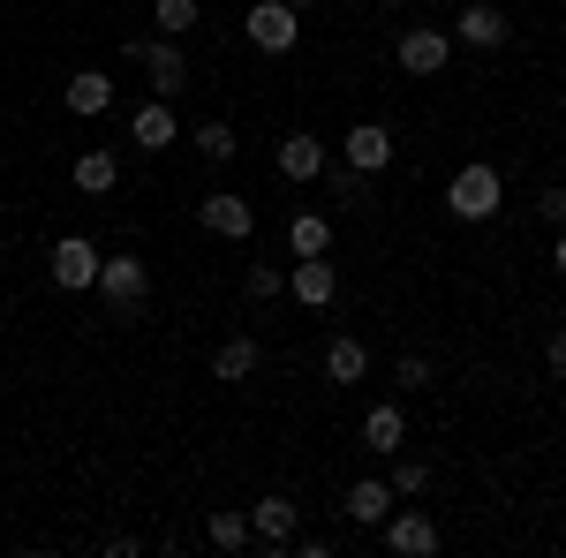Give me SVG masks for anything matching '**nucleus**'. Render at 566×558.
<instances>
[{"label": "nucleus", "mask_w": 566, "mask_h": 558, "mask_svg": "<svg viewBox=\"0 0 566 558\" xmlns=\"http://www.w3.org/2000/svg\"><path fill=\"white\" fill-rule=\"evenodd\" d=\"M189 144H197V159H205V167H234V151H242V136L227 129V122H205Z\"/></svg>", "instance_id": "obj_23"}, {"label": "nucleus", "mask_w": 566, "mask_h": 558, "mask_svg": "<svg viewBox=\"0 0 566 558\" xmlns=\"http://www.w3.org/2000/svg\"><path fill=\"white\" fill-rule=\"evenodd\" d=\"M446 212H453V219H469V227L499 219V212H506V173H499V167H483V159H469V167L446 181Z\"/></svg>", "instance_id": "obj_1"}, {"label": "nucleus", "mask_w": 566, "mask_h": 558, "mask_svg": "<svg viewBox=\"0 0 566 558\" xmlns=\"http://www.w3.org/2000/svg\"><path fill=\"white\" fill-rule=\"evenodd\" d=\"M122 61H144V76H151V98H167L175 106L181 84H189V61H181V39H122Z\"/></svg>", "instance_id": "obj_2"}, {"label": "nucleus", "mask_w": 566, "mask_h": 558, "mask_svg": "<svg viewBox=\"0 0 566 558\" xmlns=\"http://www.w3.org/2000/svg\"><path fill=\"white\" fill-rule=\"evenodd\" d=\"M287 250H295V257H333V219L325 212H295L287 219Z\"/></svg>", "instance_id": "obj_22"}, {"label": "nucleus", "mask_w": 566, "mask_h": 558, "mask_svg": "<svg viewBox=\"0 0 566 558\" xmlns=\"http://www.w3.org/2000/svg\"><path fill=\"white\" fill-rule=\"evenodd\" d=\"M287 295L303 302V309H333V295H340V272L325 257H295V272H287Z\"/></svg>", "instance_id": "obj_14"}, {"label": "nucleus", "mask_w": 566, "mask_h": 558, "mask_svg": "<svg viewBox=\"0 0 566 558\" xmlns=\"http://www.w3.org/2000/svg\"><path fill=\"white\" fill-rule=\"evenodd\" d=\"M392 151H400V144H392L386 122H355V129L340 136V159H348L355 173H386V167H392Z\"/></svg>", "instance_id": "obj_9"}, {"label": "nucleus", "mask_w": 566, "mask_h": 558, "mask_svg": "<svg viewBox=\"0 0 566 558\" xmlns=\"http://www.w3.org/2000/svg\"><path fill=\"white\" fill-rule=\"evenodd\" d=\"M242 295H250V302L287 295V272H280V264H242Z\"/></svg>", "instance_id": "obj_25"}, {"label": "nucleus", "mask_w": 566, "mask_h": 558, "mask_svg": "<svg viewBox=\"0 0 566 558\" xmlns=\"http://www.w3.org/2000/svg\"><path fill=\"white\" fill-rule=\"evenodd\" d=\"M250 536H258V551H287L295 544V498H280V491L258 498L250 506Z\"/></svg>", "instance_id": "obj_11"}, {"label": "nucleus", "mask_w": 566, "mask_h": 558, "mask_svg": "<svg viewBox=\"0 0 566 558\" xmlns=\"http://www.w3.org/2000/svg\"><path fill=\"white\" fill-rule=\"evenodd\" d=\"M317 181H325V197H333V204H363V181H370V173H355L348 159H340V167H325Z\"/></svg>", "instance_id": "obj_26"}, {"label": "nucleus", "mask_w": 566, "mask_h": 558, "mask_svg": "<svg viewBox=\"0 0 566 558\" xmlns=\"http://www.w3.org/2000/svg\"><path fill=\"white\" fill-rule=\"evenodd\" d=\"M61 106H69L76 122H98V114L114 106V76H106V69H76V76L61 84Z\"/></svg>", "instance_id": "obj_13"}, {"label": "nucleus", "mask_w": 566, "mask_h": 558, "mask_svg": "<svg viewBox=\"0 0 566 558\" xmlns=\"http://www.w3.org/2000/svg\"><path fill=\"white\" fill-rule=\"evenodd\" d=\"M378 8H400V0H378Z\"/></svg>", "instance_id": "obj_33"}, {"label": "nucleus", "mask_w": 566, "mask_h": 558, "mask_svg": "<svg viewBox=\"0 0 566 558\" xmlns=\"http://www.w3.org/2000/svg\"><path fill=\"white\" fill-rule=\"evenodd\" d=\"M258 362H264V347L250 340V333H234V340L212 355V378L219 386H242V378H258Z\"/></svg>", "instance_id": "obj_18"}, {"label": "nucleus", "mask_w": 566, "mask_h": 558, "mask_svg": "<svg viewBox=\"0 0 566 558\" xmlns=\"http://www.w3.org/2000/svg\"><path fill=\"white\" fill-rule=\"evenodd\" d=\"M536 212H544V227H566V189H544Z\"/></svg>", "instance_id": "obj_30"}, {"label": "nucleus", "mask_w": 566, "mask_h": 558, "mask_svg": "<svg viewBox=\"0 0 566 558\" xmlns=\"http://www.w3.org/2000/svg\"><path fill=\"white\" fill-rule=\"evenodd\" d=\"M98 295L114 302L122 317H129V309H144V302H151V264L129 257V250H122V257H98Z\"/></svg>", "instance_id": "obj_4"}, {"label": "nucleus", "mask_w": 566, "mask_h": 558, "mask_svg": "<svg viewBox=\"0 0 566 558\" xmlns=\"http://www.w3.org/2000/svg\"><path fill=\"white\" fill-rule=\"evenodd\" d=\"M129 144L136 151H167V144H181L175 106H167V98H144V106L129 114Z\"/></svg>", "instance_id": "obj_12"}, {"label": "nucleus", "mask_w": 566, "mask_h": 558, "mask_svg": "<svg viewBox=\"0 0 566 558\" xmlns=\"http://www.w3.org/2000/svg\"><path fill=\"white\" fill-rule=\"evenodd\" d=\"M325 167H333V159H325V144H317L310 129H295L287 144H280V173H287V181H303V189H310Z\"/></svg>", "instance_id": "obj_15"}, {"label": "nucleus", "mask_w": 566, "mask_h": 558, "mask_svg": "<svg viewBox=\"0 0 566 558\" xmlns=\"http://www.w3.org/2000/svg\"><path fill=\"white\" fill-rule=\"evenodd\" d=\"M242 39L258 45V53H295V45H303V8H287V0H258V8L242 15Z\"/></svg>", "instance_id": "obj_3"}, {"label": "nucleus", "mask_w": 566, "mask_h": 558, "mask_svg": "<svg viewBox=\"0 0 566 558\" xmlns=\"http://www.w3.org/2000/svg\"><path fill=\"white\" fill-rule=\"evenodd\" d=\"M378 536H386L392 558H431L438 551V520L423 514V506H392V514L378 520Z\"/></svg>", "instance_id": "obj_5"}, {"label": "nucleus", "mask_w": 566, "mask_h": 558, "mask_svg": "<svg viewBox=\"0 0 566 558\" xmlns=\"http://www.w3.org/2000/svg\"><path fill=\"white\" fill-rule=\"evenodd\" d=\"M205 544H212V551H250V544H258V536H250V514H242V506H212V514H205Z\"/></svg>", "instance_id": "obj_19"}, {"label": "nucleus", "mask_w": 566, "mask_h": 558, "mask_svg": "<svg viewBox=\"0 0 566 558\" xmlns=\"http://www.w3.org/2000/svg\"><path fill=\"white\" fill-rule=\"evenodd\" d=\"M363 370H370V347L355 340V333H333L325 340V378L333 386H363Z\"/></svg>", "instance_id": "obj_16"}, {"label": "nucleus", "mask_w": 566, "mask_h": 558, "mask_svg": "<svg viewBox=\"0 0 566 558\" xmlns=\"http://www.w3.org/2000/svg\"><path fill=\"white\" fill-rule=\"evenodd\" d=\"M197 15H205L197 0H159V8H151V31H159V39H189Z\"/></svg>", "instance_id": "obj_24"}, {"label": "nucleus", "mask_w": 566, "mask_h": 558, "mask_svg": "<svg viewBox=\"0 0 566 558\" xmlns=\"http://www.w3.org/2000/svg\"><path fill=\"white\" fill-rule=\"evenodd\" d=\"M506 39H514V23H506V8H491V0H469V8L453 15V45H476V53H499Z\"/></svg>", "instance_id": "obj_7"}, {"label": "nucleus", "mask_w": 566, "mask_h": 558, "mask_svg": "<svg viewBox=\"0 0 566 558\" xmlns=\"http://www.w3.org/2000/svg\"><path fill=\"white\" fill-rule=\"evenodd\" d=\"M552 264H559V280H566V227H559V242H552Z\"/></svg>", "instance_id": "obj_31"}, {"label": "nucleus", "mask_w": 566, "mask_h": 558, "mask_svg": "<svg viewBox=\"0 0 566 558\" xmlns=\"http://www.w3.org/2000/svg\"><path fill=\"white\" fill-rule=\"evenodd\" d=\"M287 8H303V15H310V8H317V0H287Z\"/></svg>", "instance_id": "obj_32"}, {"label": "nucleus", "mask_w": 566, "mask_h": 558, "mask_svg": "<svg viewBox=\"0 0 566 558\" xmlns=\"http://www.w3.org/2000/svg\"><path fill=\"white\" fill-rule=\"evenodd\" d=\"M76 189H84V197H106V189H114V181H122V159H114V151H106V144H91V151H76Z\"/></svg>", "instance_id": "obj_20"}, {"label": "nucleus", "mask_w": 566, "mask_h": 558, "mask_svg": "<svg viewBox=\"0 0 566 558\" xmlns=\"http://www.w3.org/2000/svg\"><path fill=\"white\" fill-rule=\"evenodd\" d=\"M53 287H61V295L98 287V250H91L84 234H61V242H53Z\"/></svg>", "instance_id": "obj_8"}, {"label": "nucleus", "mask_w": 566, "mask_h": 558, "mask_svg": "<svg viewBox=\"0 0 566 558\" xmlns=\"http://www.w3.org/2000/svg\"><path fill=\"white\" fill-rule=\"evenodd\" d=\"M392 386H400V392H423V386H431V362H423V355H400V362H392Z\"/></svg>", "instance_id": "obj_28"}, {"label": "nucleus", "mask_w": 566, "mask_h": 558, "mask_svg": "<svg viewBox=\"0 0 566 558\" xmlns=\"http://www.w3.org/2000/svg\"><path fill=\"white\" fill-rule=\"evenodd\" d=\"M197 219H205L212 234H227V242H250V234H258V204H250V197H234V189L205 197V204H197Z\"/></svg>", "instance_id": "obj_10"}, {"label": "nucleus", "mask_w": 566, "mask_h": 558, "mask_svg": "<svg viewBox=\"0 0 566 558\" xmlns=\"http://www.w3.org/2000/svg\"><path fill=\"white\" fill-rule=\"evenodd\" d=\"M392 498H423V491H431V468H423V461H400V453H392Z\"/></svg>", "instance_id": "obj_27"}, {"label": "nucleus", "mask_w": 566, "mask_h": 558, "mask_svg": "<svg viewBox=\"0 0 566 558\" xmlns=\"http://www.w3.org/2000/svg\"><path fill=\"white\" fill-rule=\"evenodd\" d=\"M392 61H400L408 76H438V69L453 61V31H438V23H416V31H400Z\"/></svg>", "instance_id": "obj_6"}, {"label": "nucleus", "mask_w": 566, "mask_h": 558, "mask_svg": "<svg viewBox=\"0 0 566 558\" xmlns=\"http://www.w3.org/2000/svg\"><path fill=\"white\" fill-rule=\"evenodd\" d=\"M363 445H370V453H400V445H408V415H400V408H392V400H378V408H370V415H363Z\"/></svg>", "instance_id": "obj_17"}, {"label": "nucleus", "mask_w": 566, "mask_h": 558, "mask_svg": "<svg viewBox=\"0 0 566 558\" xmlns=\"http://www.w3.org/2000/svg\"><path fill=\"white\" fill-rule=\"evenodd\" d=\"M392 506H400V498H392V483H378V475H363V483L348 491V520L355 528H378Z\"/></svg>", "instance_id": "obj_21"}, {"label": "nucleus", "mask_w": 566, "mask_h": 558, "mask_svg": "<svg viewBox=\"0 0 566 558\" xmlns=\"http://www.w3.org/2000/svg\"><path fill=\"white\" fill-rule=\"evenodd\" d=\"M544 370H552V378H559V386H566V325H559V333H552V340H544Z\"/></svg>", "instance_id": "obj_29"}]
</instances>
